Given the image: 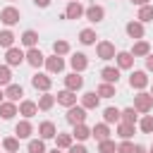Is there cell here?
Returning a JSON list of instances; mask_svg holds the SVG:
<instances>
[{
	"label": "cell",
	"mask_w": 153,
	"mask_h": 153,
	"mask_svg": "<svg viewBox=\"0 0 153 153\" xmlns=\"http://www.w3.org/2000/svg\"><path fill=\"white\" fill-rule=\"evenodd\" d=\"M96 55H98L100 60H115V55H117L115 43H110V41H98V43H96Z\"/></svg>",
	"instance_id": "cell-4"
},
{
	"label": "cell",
	"mask_w": 153,
	"mask_h": 153,
	"mask_svg": "<svg viewBox=\"0 0 153 153\" xmlns=\"http://www.w3.org/2000/svg\"><path fill=\"white\" fill-rule=\"evenodd\" d=\"M12 84V69L10 65H0V86H10Z\"/></svg>",
	"instance_id": "cell-41"
},
{
	"label": "cell",
	"mask_w": 153,
	"mask_h": 153,
	"mask_svg": "<svg viewBox=\"0 0 153 153\" xmlns=\"http://www.w3.org/2000/svg\"><path fill=\"white\" fill-rule=\"evenodd\" d=\"M96 93H98L100 98H112V96H117V93H115V84H100V86L96 88Z\"/></svg>",
	"instance_id": "cell-39"
},
{
	"label": "cell",
	"mask_w": 153,
	"mask_h": 153,
	"mask_svg": "<svg viewBox=\"0 0 153 153\" xmlns=\"http://www.w3.org/2000/svg\"><path fill=\"white\" fill-rule=\"evenodd\" d=\"M134 131H136V124H124V122L117 124V136H120L122 141H131Z\"/></svg>",
	"instance_id": "cell-28"
},
{
	"label": "cell",
	"mask_w": 153,
	"mask_h": 153,
	"mask_svg": "<svg viewBox=\"0 0 153 153\" xmlns=\"http://www.w3.org/2000/svg\"><path fill=\"white\" fill-rule=\"evenodd\" d=\"M86 12V7L76 0V2H67V10H65V19H81Z\"/></svg>",
	"instance_id": "cell-17"
},
{
	"label": "cell",
	"mask_w": 153,
	"mask_h": 153,
	"mask_svg": "<svg viewBox=\"0 0 153 153\" xmlns=\"http://www.w3.org/2000/svg\"><path fill=\"white\" fill-rule=\"evenodd\" d=\"M0 103H5V91L0 88Z\"/></svg>",
	"instance_id": "cell-49"
},
{
	"label": "cell",
	"mask_w": 153,
	"mask_h": 153,
	"mask_svg": "<svg viewBox=\"0 0 153 153\" xmlns=\"http://www.w3.org/2000/svg\"><path fill=\"white\" fill-rule=\"evenodd\" d=\"M19 41H22V45H26V48H36V43H38V33H36L33 29H26V31L19 36Z\"/></svg>",
	"instance_id": "cell-29"
},
{
	"label": "cell",
	"mask_w": 153,
	"mask_h": 153,
	"mask_svg": "<svg viewBox=\"0 0 153 153\" xmlns=\"http://www.w3.org/2000/svg\"><path fill=\"white\" fill-rule=\"evenodd\" d=\"M100 79H103V84H117L120 81V69L117 67H103Z\"/></svg>",
	"instance_id": "cell-26"
},
{
	"label": "cell",
	"mask_w": 153,
	"mask_h": 153,
	"mask_svg": "<svg viewBox=\"0 0 153 153\" xmlns=\"http://www.w3.org/2000/svg\"><path fill=\"white\" fill-rule=\"evenodd\" d=\"M10 2H17V0H10Z\"/></svg>",
	"instance_id": "cell-53"
},
{
	"label": "cell",
	"mask_w": 153,
	"mask_h": 153,
	"mask_svg": "<svg viewBox=\"0 0 153 153\" xmlns=\"http://www.w3.org/2000/svg\"><path fill=\"white\" fill-rule=\"evenodd\" d=\"M33 134V124H31V120H19L17 124H14V136L22 141V139H29Z\"/></svg>",
	"instance_id": "cell-13"
},
{
	"label": "cell",
	"mask_w": 153,
	"mask_h": 153,
	"mask_svg": "<svg viewBox=\"0 0 153 153\" xmlns=\"http://www.w3.org/2000/svg\"><path fill=\"white\" fill-rule=\"evenodd\" d=\"M36 103H38V110H43V112H48V110H50V108H53V105H55L57 100H55V96H53V93L48 91V93H43V96H41V98L36 100Z\"/></svg>",
	"instance_id": "cell-33"
},
{
	"label": "cell",
	"mask_w": 153,
	"mask_h": 153,
	"mask_svg": "<svg viewBox=\"0 0 153 153\" xmlns=\"http://www.w3.org/2000/svg\"><path fill=\"white\" fill-rule=\"evenodd\" d=\"M129 86L136 88V91H143L148 86V72L146 69H134L131 76H129Z\"/></svg>",
	"instance_id": "cell-6"
},
{
	"label": "cell",
	"mask_w": 153,
	"mask_h": 153,
	"mask_svg": "<svg viewBox=\"0 0 153 153\" xmlns=\"http://www.w3.org/2000/svg\"><path fill=\"white\" fill-rule=\"evenodd\" d=\"M131 5H139V7H143V5H148V0H131Z\"/></svg>",
	"instance_id": "cell-48"
},
{
	"label": "cell",
	"mask_w": 153,
	"mask_h": 153,
	"mask_svg": "<svg viewBox=\"0 0 153 153\" xmlns=\"http://www.w3.org/2000/svg\"><path fill=\"white\" fill-rule=\"evenodd\" d=\"M55 100H57V105L72 108V105H76V93H74V91H67V88H62V91H57Z\"/></svg>",
	"instance_id": "cell-18"
},
{
	"label": "cell",
	"mask_w": 153,
	"mask_h": 153,
	"mask_svg": "<svg viewBox=\"0 0 153 153\" xmlns=\"http://www.w3.org/2000/svg\"><path fill=\"white\" fill-rule=\"evenodd\" d=\"M19 19H22V14H19V10H17V7L7 5V7H2V10H0V22H2L5 26H14V24H19Z\"/></svg>",
	"instance_id": "cell-3"
},
{
	"label": "cell",
	"mask_w": 153,
	"mask_h": 153,
	"mask_svg": "<svg viewBox=\"0 0 153 153\" xmlns=\"http://www.w3.org/2000/svg\"><path fill=\"white\" fill-rule=\"evenodd\" d=\"M65 120H67L72 127H76V124H84V122H86V108H81V105H72V108H67V115H65Z\"/></svg>",
	"instance_id": "cell-2"
},
{
	"label": "cell",
	"mask_w": 153,
	"mask_h": 153,
	"mask_svg": "<svg viewBox=\"0 0 153 153\" xmlns=\"http://www.w3.org/2000/svg\"><path fill=\"white\" fill-rule=\"evenodd\" d=\"M67 153H88V151H86L84 143H72V148H69Z\"/></svg>",
	"instance_id": "cell-44"
},
{
	"label": "cell",
	"mask_w": 153,
	"mask_h": 153,
	"mask_svg": "<svg viewBox=\"0 0 153 153\" xmlns=\"http://www.w3.org/2000/svg\"><path fill=\"white\" fill-rule=\"evenodd\" d=\"M14 115H19V105H17V103H12V100L0 103V117H2V120H12Z\"/></svg>",
	"instance_id": "cell-24"
},
{
	"label": "cell",
	"mask_w": 153,
	"mask_h": 153,
	"mask_svg": "<svg viewBox=\"0 0 153 153\" xmlns=\"http://www.w3.org/2000/svg\"><path fill=\"white\" fill-rule=\"evenodd\" d=\"M33 5H36V7H41V10H45V7L50 5V0H33Z\"/></svg>",
	"instance_id": "cell-45"
},
{
	"label": "cell",
	"mask_w": 153,
	"mask_h": 153,
	"mask_svg": "<svg viewBox=\"0 0 153 153\" xmlns=\"http://www.w3.org/2000/svg\"><path fill=\"white\" fill-rule=\"evenodd\" d=\"M2 148H5L7 153H17V151H19V139H17V136H5V139H2Z\"/></svg>",
	"instance_id": "cell-38"
},
{
	"label": "cell",
	"mask_w": 153,
	"mask_h": 153,
	"mask_svg": "<svg viewBox=\"0 0 153 153\" xmlns=\"http://www.w3.org/2000/svg\"><path fill=\"white\" fill-rule=\"evenodd\" d=\"M134 153H148V148L141 146V143H136V146H134Z\"/></svg>",
	"instance_id": "cell-47"
},
{
	"label": "cell",
	"mask_w": 153,
	"mask_h": 153,
	"mask_svg": "<svg viewBox=\"0 0 153 153\" xmlns=\"http://www.w3.org/2000/svg\"><path fill=\"white\" fill-rule=\"evenodd\" d=\"M129 53L134 57H148L151 55V45H148V41H134V45H131Z\"/></svg>",
	"instance_id": "cell-25"
},
{
	"label": "cell",
	"mask_w": 153,
	"mask_h": 153,
	"mask_svg": "<svg viewBox=\"0 0 153 153\" xmlns=\"http://www.w3.org/2000/svg\"><path fill=\"white\" fill-rule=\"evenodd\" d=\"M151 96H153V86H151Z\"/></svg>",
	"instance_id": "cell-51"
},
{
	"label": "cell",
	"mask_w": 153,
	"mask_h": 153,
	"mask_svg": "<svg viewBox=\"0 0 153 153\" xmlns=\"http://www.w3.org/2000/svg\"><path fill=\"white\" fill-rule=\"evenodd\" d=\"M124 31H127V36H129V38H134V41H143V36H146V29H143V24H141L139 19L127 22Z\"/></svg>",
	"instance_id": "cell-7"
},
{
	"label": "cell",
	"mask_w": 153,
	"mask_h": 153,
	"mask_svg": "<svg viewBox=\"0 0 153 153\" xmlns=\"http://www.w3.org/2000/svg\"><path fill=\"white\" fill-rule=\"evenodd\" d=\"M69 50H72L69 43L62 41V38H57V41L53 43V55H60V57H62V55H69Z\"/></svg>",
	"instance_id": "cell-35"
},
{
	"label": "cell",
	"mask_w": 153,
	"mask_h": 153,
	"mask_svg": "<svg viewBox=\"0 0 153 153\" xmlns=\"http://www.w3.org/2000/svg\"><path fill=\"white\" fill-rule=\"evenodd\" d=\"M91 136L100 143V141H105V139H110V124H105V122H100V124H96V127H91Z\"/></svg>",
	"instance_id": "cell-23"
},
{
	"label": "cell",
	"mask_w": 153,
	"mask_h": 153,
	"mask_svg": "<svg viewBox=\"0 0 153 153\" xmlns=\"http://www.w3.org/2000/svg\"><path fill=\"white\" fill-rule=\"evenodd\" d=\"M84 17H86L91 24H100V22L105 19V7H103V5H88L86 12H84Z\"/></svg>",
	"instance_id": "cell-8"
},
{
	"label": "cell",
	"mask_w": 153,
	"mask_h": 153,
	"mask_svg": "<svg viewBox=\"0 0 153 153\" xmlns=\"http://www.w3.org/2000/svg\"><path fill=\"white\" fill-rule=\"evenodd\" d=\"M134 146L136 143H131V141H122V143H117V153H134Z\"/></svg>",
	"instance_id": "cell-43"
},
{
	"label": "cell",
	"mask_w": 153,
	"mask_h": 153,
	"mask_svg": "<svg viewBox=\"0 0 153 153\" xmlns=\"http://www.w3.org/2000/svg\"><path fill=\"white\" fill-rule=\"evenodd\" d=\"M31 86H33L36 91H43V93H48V91H50V86H53V79H50L48 74H41V72H36V74L31 76Z\"/></svg>",
	"instance_id": "cell-9"
},
{
	"label": "cell",
	"mask_w": 153,
	"mask_h": 153,
	"mask_svg": "<svg viewBox=\"0 0 153 153\" xmlns=\"http://www.w3.org/2000/svg\"><path fill=\"white\" fill-rule=\"evenodd\" d=\"M134 55L129 53V50H117V55H115V62H117V69L122 72V69H131L134 67Z\"/></svg>",
	"instance_id": "cell-10"
},
{
	"label": "cell",
	"mask_w": 153,
	"mask_h": 153,
	"mask_svg": "<svg viewBox=\"0 0 153 153\" xmlns=\"http://www.w3.org/2000/svg\"><path fill=\"white\" fill-rule=\"evenodd\" d=\"M22 62H26V53H24L22 48H10V50H5V65L19 67Z\"/></svg>",
	"instance_id": "cell-5"
},
{
	"label": "cell",
	"mask_w": 153,
	"mask_h": 153,
	"mask_svg": "<svg viewBox=\"0 0 153 153\" xmlns=\"http://www.w3.org/2000/svg\"><path fill=\"white\" fill-rule=\"evenodd\" d=\"M65 88H67V91H74V93L81 91V88H84V76H81L79 72H69V74L65 76Z\"/></svg>",
	"instance_id": "cell-12"
},
{
	"label": "cell",
	"mask_w": 153,
	"mask_h": 153,
	"mask_svg": "<svg viewBox=\"0 0 153 153\" xmlns=\"http://www.w3.org/2000/svg\"><path fill=\"white\" fill-rule=\"evenodd\" d=\"M19 115H22L24 120H31L33 115H38V103H33V100H22V103H19Z\"/></svg>",
	"instance_id": "cell-22"
},
{
	"label": "cell",
	"mask_w": 153,
	"mask_h": 153,
	"mask_svg": "<svg viewBox=\"0 0 153 153\" xmlns=\"http://www.w3.org/2000/svg\"><path fill=\"white\" fill-rule=\"evenodd\" d=\"M146 72H153V53L146 57Z\"/></svg>",
	"instance_id": "cell-46"
},
{
	"label": "cell",
	"mask_w": 153,
	"mask_h": 153,
	"mask_svg": "<svg viewBox=\"0 0 153 153\" xmlns=\"http://www.w3.org/2000/svg\"><path fill=\"white\" fill-rule=\"evenodd\" d=\"M69 67H72V72H84L86 67H88V57L84 55V53H72V57H69Z\"/></svg>",
	"instance_id": "cell-16"
},
{
	"label": "cell",
	"mask_w": 153,
	"mask_h": 153,
	"mask_svg": "<svg viewBox=\"0 0 153 153\" xmlns=\"http://www.w3.org/2000/svg\"><path fill=\"white\" fill-rule=\"evenodd\" d=\"M98 153H117V143L112 139H105L98 143Z\"/></svg>",
	"instance_id": "cell-42"
},
{
	"label": "cell",
	"mask_w": 153,
	"mask_h": 153,
	"mask_svg": "<svg viewBox=\"0 0 153 153\" xmlns=\"http://www.w3.org/2000/svg\"><path fill=\"white\" fill-rule=\"evenodd\" d=\"M67 2H76V0H67Z\"/></svg>",
	"instance_id": "cell-52"
},
{
	"label": "cell",
	"mask_w": 153,
	"mask_h": 153,
	"mask_svg": "<svg viewBox=\"0 0 153 153\" xmlns=\"http://www.w3.org/2000/svg\"><path fill=\"white\" fill-rule=\"evenodd\" d=\"M43 67L48 69V74H60V72L65 69V57H60V55H48Z\"/></svg>",
	"instance_id": "cell-11"
},
{
	"label": "cell",
	"mask_w": 153,
	"mask_h": 153,
	"mask_svg": "<svg viewBox=\"0 0 153 153\" xmlns=\"http://www.w3.org/2000/svg\"><path fill=\"white\" fill-rule=\"evenodd\" d=\"M72 136H74L79 143H84V141L91 136V127H86V122H84V124H76V127L72 129Z\"/></svg>",
	"instance_id": "cell-31"
},
{
	"label": "cell",
	"mask_w": 153,
	"mask_h": 153,
	"mask_svg": "<svg viewBox=\"0 0 153 153\" xmlns=\"http://www.w3.org/2000/svg\"><path fill=\"white\" fill-rule=\"evenodd\" d=\"M139 129H141L143 134H153V115H143V117L139 120Z\"/></svg>",
	"instance_id": "cell-40"
},
{
	"label": "cell",
	"mask_w": 153,
	"mask_h": 153,
	"mask_svg": "<svg viewBox=\"0 0 153 153\" xmlns=\"http://www.w3.org/2000/svg\"><path fill=\"white\" fill-rule=\"evenodd\" d=\"M134 110L141 112V115H148V112L153 110V96L146 93V91H139V93L134 96Z\"/></svg>",
	"instance_id": "cell-1"
},
{
	"label": "cell",
	"mask_w": 153,
	"mask_h": 153,
	"mask_svg": "<svg viewBox=\"0 0 153 153\" xmlns=\"http://www.w3.org/2000/svg\"><path fill=\"white\" fill-rule=\"evenodd\" d=\"M136 19H139L141 24H146V22H153V5H143V7H139V14H136Z\"/></svg>",
	"instance_id": "cell-36"
},
{
	"label": "cell",
	"mask_w": 153,
	"mask_h": 153,
	"mask_svg": "<svg viewBox=\"0 0 153 153\" xmlns=\"http://www.w3.org/2000/svg\"><path fill=\"white\" fill-rule=\"evenodd\" d=\"M55 136H57V127H55V122L45 120V122L38 124V139L48 141V139H55Z\"/></svg>",
	"instance_id": "cell-14"
},
{
	"label": "cell",
	"mask_w": 153,
	"mask_h": 153,
	"mask_svg": "<svg viewBox=\"0 0 153 153\" xmlns=\"http://www.w3.org/2000/svg\"><path fill=\"white\" fill-rule=\"evenodd\" d=\"M72 143H74L72 131H57V136H55V148H60V151H69Z\"/></svg>",
	"instance_id": "cell-20"
},
{
	"label": "cell",
	"mask_w": 153,
	"mask_h": 153,
	"mask_svg": "<svg viewBox=\"0 0 153 153\" xmlns=\"http://www.w3.org/2000/svg\"><path fill=\"white\" fill-rule=\"evenodd\" d=\"M14 41H17V36H14L10 29H2V31H0V48L10 50V48H14Z\"/></svg>",
	"instance_id": "cell-32"
},
{
	"label": "cell",
	"mask_w": 153,
	"mask_h": 153,
	"mask_svg": "<svg viewBox=\"0 0 153 153\" xmlns=\"http://www.w3.org/2000/svg\"><path fill=\"white\" fill-rule=\"evenodd\" d=\"M148 153H153V148H151V151H148Z\"/></svg>",
	"instance_id": "cell-54"
},
{
	"label": "cell",
	"mask_w": 153,
	"mask_h": 153,
	"mask_svg": "<svg viewBox=\"0 0 153 153\" xmlns=\"http://www.w3.org/2000/svg\"><path fill=\"white\" fill-rule=\"evenodd\" d=\"M26 62H29L33 69H38V67L45 65V55H43L38 48H29V50H26Z\"/></svg>",
	"instance_id": "cell-15"
},
{
	"label": "cell",
	"mask_w": 153,
	"mask_h": 153,
	"mask_svg": "<svg viewBox=\"0 0 153 153\" xmlns=\"http://www.w3.org/2000/svg\"><path fill=\"white\" fill-rule=\"evenodd\" d=\"M120 122H124V124H139V112L134 110V105L122 110V117H120Z\"/></svg>",
	"instance_id": "cell-34"
},
{
	"label": "cell",
	"mask_w": 153,
	"mask_h": 153,
	"mask_svg": "<svg viewBox=\"0 0 153 153\" xmlns=\"http://www.w3.org/2000/svg\"><path fill=\"white\" fill-rule=\"evenodd\" d=\"M0 146H2V143H0Z\"/></svg>",
	"instance_id": "cell-55"
},
{
	"label": "cell",
	"mask_w": 153,
	"mask_h": 153,
	"mask_svg": "<svg viewBox=\"0 0 153 153\" xmlns=\"http://www.w3.org/2000/svg\"><path fill=\"white\" fill-rule=\"evenodd\" d=\"M96 38H98V33L93 29H81L79 31V43L81 45H96Z\"/></svg>",
	"instance_id": "cell-30"
},
{
	"label": "cell",
	"mask_w": 153,
	"mask_h": 153,
	"mask_svg": "<svg viewBox=\"0 0 153 153\" xmlns=\"http://www.w3.org/2000/svg\"><path fill=\"white\" fill-rule=\"evenodd\" d=\"M48 153H62V151H60V148H53V151H48Z\"/></svg>",
	"instance_id": "cell-50"
},
{
	"label": "cell",
	"mask_w": 153,
	"mask_h": 153,
	"mask_svg": "<svg viewBox=\"0 0 153 153\" xmlns=\"http://www.w3.org/2000/svg\"><path fill=\"white\" fill-rule=\"evenodd\" d=\"M81 108H86V110H96L98 105H100V96L96 93V91H86L84 96H81V103H79Z\"/></svg>",
	"instance_id": "cell-19"
},
{
	"label": "cell",
	"mask_w": 153,
	"mask_h": 153,
	"mask_svg": "<svg viewBox=\"0 0 153 153\" xmlns=\"http://www.w3.org/2000/svg\"><path fill=\"white\" fill-rule=\"evenodd\" d=\"M26 151H29V153H48V148H45V141H43V139H31V141H29V146H26Z\"/></svg>",
	"instance_id": "cell-37"
},
{
	"label": "cell",
	"mask_w": 153,
	"mask_h": 153,
	"mask_svg": "<svg viewBox=\"0 0 153 153\" xmlns=\"http://www.w3.org/2000/svg\"><path fill=\"white\" fill-rule=\"evenodd\" d=\"M120 117H122V110L120 108H105L103 110V122L105 124H120Z\"/></svg>",
	"instance_id": "cell-27"
},
{
	"label": "cell",
	"mask_w": 153,
	"mask_h": 153,
	"mask_svg": "<svg viewBox=\"0 0 153 153\" xmlns=\"http://www.w3.org/2000/svg\"><path fill=\"white\" fill-rule=\"evenodd\" d=\"M24 88L19 86V84H10V86H5V98L7 100H12V103H22L24 98Z\"/></svg>",
	"instance_id": "cell-21"
}]
</instances>
